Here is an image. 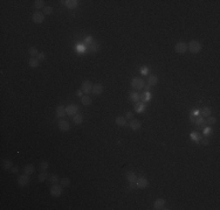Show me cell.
Wrapping results in <instances>:
<instances>
[{
  "mask_svg": "<svg viewBox=\"0 0 220 210\" xmlns=\"http://www.w3.org/2000/svg\"><path fill=\"white\" fill-rule=\"evenodd\" d=\"M187 49L190 50L192 54H198L202 50V44H200V42H198V41H191L190 42V44L187 46Z\"/></svg>",
  "mask_w": 220,
  "mask_h": 210,
  "instance_id": "1",
  "label": "cell"
},
{
  "mask_svg": "<svg viewBox=\"0 0 220 210\" xmlns=\"http://www.w3.org/2000/svg\"><path fill=\"white\" fill-rule=\"evenodd\" d=\"M131 87L135 89V90H141V89L144 88V81L142 78H138L136 77L131 81Z\"/></svg>",
  "mask_w": 220,
  "mask_h": 210,
  "instance_id": "2",
  "label": "cell"
},
{
  "mask_svg": "<svg viewBox=\"0 0 220 210\" xmlns=\"http://www.w3.org/2000/svg\"><path fill=\"white\" fill-rule=\"evenodd\" d=\"M136 186H137V188H139V189L146 188L149 186L148 179H145V177H138V179L136 180Z\"/></svg>",
  "mask_w": 220,
  "mask_h": 210,
  "instance_id": "3",
  "label": "cell"
},
{
  "mask_svg": "<svg viewBox=\"0 0 220 210\" xmlns=\"http://www.w3.org/2000/svg\"><path fill=\"white\" fill-rule=\"evenodd\" d=\"M62 186H58V184H54L53 187L50 188V194L53 196H55V197H59V196H61L62 194Z\"/></svg>",
  "mask_w": 220,
  "mask_h": 210,
  "instance_id": "4",
  "label": "cell"
},
{
  "mask_svg": "<svg viewBox=\"0 0 220 210\" xmlns=\"http://www.w3.org/2000/svg\"><path fill=\"white\" fill-rule=\"evenodd\" d=\"M91 89H93V84H91L90 81H83L82 82V91L86 95L91 92Z\"/></svg>",
  "mask_w": 220,
  "mask_h": 210,
  "instance_id": "5",
  "label": "cell"
},
{
  "mask_svg": "<svg viewBox=\"0 0 220 210\" xmlns=\"http://www.w3.org/2000/svg\"><path fill=\"white\" fill-rule=\"evenodd\" d=\"M175 49L178 54H184L187 50V44L185 43V42H178V43L176 44Z\"/></svg>",
  "mask_w": 220,
  "mask_h": 210,
  "instance_id": "6",
  "label": "cell"
},
{
  "mask_svg": "<svg viewBox=\"0 0 220 210\" xmlns=\"http://www.w3.org/2000/svg\"><path fill=\"white\" fill-rule=\"evenodd\" d=\"M28 183H29V177H28V175H27V174L19 176V179H18V184L20 186V187H25V186H27Z\"/></svg>",
  "mask_w": 220,
  "mask_h": 210,
  "instance_id": "7",
  "label": "cell"
},
{
  "mask_svg": "<svg viewBox=\"0 0 220 210\" xmlns=\"http://www.w3.org/2000/svg\"><path fill=\"white\" fill-rule=\"evenodd\" d=\"M45 20V14L41 12H35L33 14V21L36 23H42Z\"/></svg>",
  "mask_w": 220,
  "mask_h": 210,
  "instance_id": "8",
  "label": "cell"
},
{
  "mask_svg": "<svg viewBox=\"0 0 220 210\" xmlns=\"http://www.w3.org/2000/svg\"><path fill=\"white\" fill-rule=\"evenodd\" d=\"M59 128L61 131H63V132H67V131H69L70 130V125H69V123L67 122V120H63V119H61L59 122Z\"/></svg>",
  "mask_w": 220,
  "mask_h": 210,
  "instance_id": "9",
  "label": "cell"
},
{
  "mask_svg": "<svg viewBox=\"0 0 220 210\" xmlns=\"http://www.w3.org/2000/svg\"><path fill=\"white\" fill-rule=\"evenodd\" d=\"M130 128H131L132 131H138L141 128V126H142V124L138 119H131V122L129 124Z\"/></svg>",
  "mask_w": 220,
  "mask_h": 210,
  "instance_id": "10",
  "label": "cell"
},
{
  "mask_svg": "<svg viewBox=\"0 0 220 210\" xmlns=\"http://www.w3.org/2000/svg\"><path fill=\"white\" fill-rule=\"evenodd\" d=\"M66 113L68 116H73V114L75 116L77 113V106H76V105H74V104L68 105V106L66 107Z\"/></svg>",
  "mask_w": 220,
  "mask_h": 210,
  "instance_id": "11",
  "label": "cell"
},
{
  "mask_svg": "<svg viewBox=\"0 0 220 210\" xmlns=\"http://www.w3.org/2000/svg\"><path fill=\"white\" fill-rule=\"evenodd\" d=\"M165 204H166V202L165 200H163V198H158L156 202H155L153 207L156 210H162V209H165Z\"/></svg>",
  "mask_w": 220,
  "mask_h": 210,
  "instance_id": "12",
  "label": "cell"
},
{
  "mask_svg": "<svg viewBox=\"0 0 220 210\" xmlns=\"http://www.w3.org/2000/svg\"><path fill=\"white\" fill-rule=\"evenodd\" d=\"M91 92L93 95H101L103 92V85L102 84H94L93 85V89H91Z\"/></svg>",
  "mask_w": 220,
  "mask_h": 210,
  "instance_id": "13",
  "label": "cell"
},
{
  "mask_svg": "<svg viewBox=\"0 0 220 210\" xmlns=\"http://www.w3.org/2000/svg\"><path fill=\"white\" fill-rule=\"evenodd\" d=\"M195 125H197V127L198 128H204L205 127V124H206V120H205V118L202 117V116H199L198 118H195Z\"/></svg>",
  "mask_w": 220,
  "mask_h": 210,
  "instance_id": "14",
  "label": "cell"
},
{
  "mask_svg": "<svg viewBox=\"0 0 220 210\" xmlns=\"http://www.w3.org/2000/svg\"><path fill=\"white\" fill-rule=\"evenodd\" d=\"M64 114H66V109H64L62 105H59V106L56 107V117L62 118Z\"/></svg>",
  "mask_w": 220,
  "mask_h": 210,
  "instance_id": "15",
  "label": "cell"
},
{
  "mask_svg": "<svg viewBox=\"0 0 220 210\" xmlns=\"http://www.w3.org/2000/svg\"><path fill=\"white\" fill-rule=\"evenodd\" d=\"M64 2V5L68 7V8H70V9H73V8H75V7L77 6V2L76 0H67V1H63Z\"/></svg>",
  "mask_w": 220,
  "mask_h": 210,
  "instance_id": "16",
  "label": "cell"
},
{
  "mask_svg": "<svg viewBox=\"0 0 220 210\" xmlns=\"http://www.w3.org/2000/svg\"><path fill=\"white\" fill-rule=\"evenodd\" d=\"M148 83H149V85H156L157 83H158V77L156 76V75H150L149 76V78H148Z\"/></svg>",
  "mask_w": 220,
  "mask_h": 210,
  "instance_id": "17",
  "label": "cell"
},
{
  "mask_svg": "<svg viewBox=\"0 0 220 210\" xmlns=\"http://www.w3.org/2000/svg\"><path fill=\"white\" fill-rule=\"evenodd\" d=\"M127 180L129 182H136V180H137V175H136L134 172H128L127 173Z\"/></svg>",
  "mask_w": 220,
  "mask_h": 210,
  "instance_id": "18",
  "label": "cell"
},
{
  "mask_svg": "<svg viewBox=\"0 0 220 210\" xmlns=\"http://www.w3.org/2000/svg\"><path fill=\"white\" fill-rule=\"evenodd\" d=\"M83 119H85V118H83V116L82 114H75L74 117H73V120H74V123L76 124V125H80V124H82V122H83Z\"/></svg>",
  "mask_w": 220,
  "mask_h": 210,
  "instance_id": "19",
  "label": "cell"
},
{
  "mask_svg": "<svg viewBox=\"0 0 220 210\" xmlns=\"http://www.w3.org/2000/svg\"><path fill=\"white\" fill-rule=\"evenodd\" d=\"M81 102H82V105H86V106H89V105H91V98L89 96H83L82 98H81Z\"/></svg>",
  "mask_w": 220,
  "mask_h": 210,
  "instance_id": "20",
  "label": "cell"
},
{
  "mask_svg": "<svg viewBox=\"0 0 220 210\" xmlns=\"http://www.w3.org/2000/svg\"><path fill=\"white\" fill-rule=\"evenodd\" d=\"M34 7H35V9H41V8H45V1H43V0H35V2H34Z\"/></svg>",
  "mask_w": 220,
  "mask_h": 210,
  "instance_id": "21",
  "label": "cell"
},
{
  "mask_svg": "<svg viewBox=\"0 0 220 210\" xmlns=\"http://www.w3.org/2000/svg\"><path fill=\"white\" fill-rule=\"evenodd\" d=\"M34 171H35V168H34L33 165H26L25 166V174L32 175V174L34 173Z\"/></svg>",
  "mask_w": 220,
  "mask_h": 210,
  "instance_id": "22",
  "label": "cell"
},
{
  "mask_svg": "<svg viewBox=\"0 0 220 210\" xmlns=\"http://www.w3.org/2000/svg\"><path fill=\"white\" fill-rule=\"evenodd\" d=\"M212 113V109L211 107H204V109L202 110V117H210Z\"/></svg>",
  "mask_w": 220,
  "mask_h": 210,
  "instance_id": "23",
  "label": "cell"
},
{
  "mask_svg": "<svg viewBox=\"0 0 220 210\" xmlns=\"http://www.w3.org/2000/svg\"><path fill=\"white\" fill-rule=\"evenodd\" d=\"M2 167H4L6 171H8V169H12V167H13L12 161H11V160H4V161H2Z\"/></svg>",
  "mask_w": 220,
  "mask_h": 210,
  "instance_id": "24",
  "label": "cell"
},
{
  "mask_svg": "<svg viewBox=\"0 0 220 210\" xmlns=\"http://www.w3.org/2000/svg\"><path fill=\"white\" fill-rule=\"evenodd\" d=\"M28 64L32 68H38V67H39V60H38V58H29Z\"/></svg>",
  "mask_w": 220,
  "mask_h": 210,
  "instance_id": "25",
  "label": "cell"
},
{
  "mask_svg": "<svg viewBox=\"0 0 220 210\" xmlns=\"http://www.w3.org/2000/svg\"><path fill=\"white\" fill-rule=\"evenodd\" d=\"M116 124L118 126H125L127 125V119L124 117H117L116 118Z\"/></svg>",
  "mask_w": 220,
  "mask_h": 210,
  "instance_id": "26",
  "label": "cell"
},
{
  "mask_svg": "<svg viewBox=\"0 0 220 210\" xmlns=\"http://www.w3.org/2000/svg\"><path fill=\"white\" fill-rule=\"evenodd\" d=\"M139 98H141V95H138L137 92H131V93H130V101H132V102H136V103H138Z\"/></svg>",
  "mask_w": 220,
  "mask_h": 210,
  "instance_id": "27",
  "label": "cell"
},
{
  "mask_svg": "<svg viewBox=\"0 0 220 210\" xmlns=\"http://www.w3.org/2000/svg\"><path fill=\"white\" fill-rule=\"evenodd\" d=\"M47 177H48V174L46 173L45 171H42L41 173L39 174V176H38V180H39L40 182H45V180H47Z\"/></svg>",
  "mask_w": 220,
  "mask_h": 210,
  "instance_id": "28",
  "label": "cell"
},
{
  "mask_svg": "<svg viewBox=\"0 0 220 210\" xmlns=\"http://www.w3.org/2000/svg\"><path fill=\"white\" fill-rule=\"evenodd\" d=\"M191 138L194 140V141H200V139H202V136H200L198 132H192L191 133Z\"/></svg>",
  "mask_w": 220,
  "mask_h": 210,
  "instance_id": "29",
  "label": "cell"
},
{
  "mask_svg": "<svg viewBox=\"0 0 220 210\" xmlns=\"http://www.w3.org/2000/svg\"><path fill=\"white\" fill-rule=\"evenodd\" d=\"M60 181H61V186H62V187H69V186H70V180L68 179V177H64V179L60 180Z\"/></svg>",
  "mask_w": 220,
  "mask_h": 210,
  "instance_id": "30",
  "label": "cell"
},
{
  "mask_svg": "<svg viewBox=\"0 0 220 210\" xmlns=\"http://www.w3.org/2000/svg\"><path fill=\"white\" fill-rule=\"evenodd\" d=\"M151 98V95L150 93L146 91L144 95H141V98H139V101H142V102H145V101H149V99Z\"/></svg>",
  "mask_w": 220,
  "mask_h": 210,
  "instance_id": "31",
  "label": "cell"
},
{
  "mask_svg": "<svg viewBox=\"0 0 220 210\" xmlns=\"http://www.w3.org/2000/svg\"><path fill=\"white\" fill-rule=\"evenodd\" d=\"M49 181L52 182V183H56V182L59 181L58 174H50V175H49Z\"/></svg>",
  "mask_w": 220,
  "mask_h": 210,
  "instance_id": "32",
  "label": "cell"
},
{
  "mask_svg": "<svg viewBox=\"0 0 220 210\" xmlns=\"http://www.w3.org/2000/svg\"><path fill=\"white\" fill-rule=\"evenodd\" d=\"M143 109H144V104H143V103H137V104L135 105V111H136V112L143 111Z\"/></svg>",
  "mask_w": 220,
  "mask_h": 210,
  "instance_id": "33",
  "label": "cell"
},
{
  "mask_svg": "<svg viewBox=\"0 0 220 210\" xmlns=\"http://www.w3.org/2000/svg\"><path fill=\"white\" fill-rule=\"evenodd\" d=\"M28 54L29 55H32V56H35V55H38V49H36V47H31L28 49Z\"/></svg>",
  "mask_w": 220,
  "mask_h": 210,
  "instance_id": "34",
  "label": "cell"
},
{
  "mask_svg": "<svg viewBox=\"0 0 220 210\" xmlns=\"http://www.w3.org/2000/svg\"><path fill=\"white\" fill-rule=\"evenodd\" d=\"M52 12H53V8H52L50 6H46L45 8H43V14L45 15H50Z\"/></svg>",
  "mask_w": 220,
  "mask_h": 210,
  "instance_id": "35",
  "label": "cell"
},
{
  "mask_svg": "<svg viewBox=\"0 0 220 210\" xmlns=\"http://www.w3.org/2000/svg\"><path fill=\"white\" fill-rule=\"evenodd\" d=\"M90 50L93 53H96L97 50H99V44H97L96 42H93V43L90 44Z\"/></svg>",
  "mask_w": 220,
  "mask_h": 210,
  "instance_id": "36",
  "label": "cell"
},
{
  "mask_svg": "<svg viewBox=\"0 0 220 210\" xmlns=\"http://www.w3.org/2000/svg\"><path fill=\"white\" fill-rule=\"evenodd\" d=\"M216 122H217V119L214 117H212V116L207 117V120H206V123L210 124V125H213V124H216Z\"/></svg>",
  "mask_w": 220,
  "mask_h": 210,
  "instance_id": "37",
  "label": "cell"
},
{
  "mask_svg": "<svg viewBox=\"0 0 220 210\" xmlns=\"http://www.w3.org/2000/svg\"><path fill=\"white\" fill-rule=\"evenodd\" d=\"M94 42V37L93 36H87L86 37V43L87 44H91Z\"/></svg>",
  "mask_w": 220,
  "mask_h": 210,
  "instance_id": "38",
  "label": "cell"
},
{
  "mask_svg": "<svg viewBox=\"0 0 220 210\" xmlns=\"http://www.w3.org/2000/svg\"><path fill=\"white\" fill-rule=\"evenodd\" d=\"M200 144L204 145V146H208V145H210V141H208V139L204 138V139H200Z\"/></svg>",
  "mask_w": 220,
  "mask_h": 210,
  "instance_id": "39",
  "label": "cell"
},
{
  "mask_svg": "<svg viewBox=\"0 0 220 210\" xmlns=\"http://www.w3.org/2000/svg\"><path fill=\"white\" fill-rule=\"evenodd\" d=\"M36 58H38V60H40V61H43L46 58V54L45 53H39V54H38Z\"/></svg>",
  "mask_w": 220,
  "mask_h": 210,
  "instance_id": "40",
  "label": "cell"
},
{
  "mask_svg": "<svg viewBox=\"0 0 220 210\" xmlns=\"http://www.w3.org/2000/svg\"><path fill=\"white\" fill-rule=\"evenodd\" d=\"M48 168V162L47 161H42L41 162V171H46Z\"/></svg>",
  "mask_w": 220,
  "mask_h": 210,
  "instance_id": "41",
  "label": "cell"
},
{
  "mask_svg": "<svg viewBox=\"0 0 220 210\" xmlns=\"http://www.w3.org/2000/svg\"><path fill=\"white\" fill-rule=\"evenodd\" d=\"M135 188H137V186H136V182H129V186H128V189L134 190Z\"/></svg>",
  "mask_w": 220,
  "mask_h": 210,
  "instance_id": "42",
  "label": "cell"
},
{
  "mask_svg": "<svg viewBox=\"0 0 220 210\" xmlns=\"http://www.w3.org/2000/svg\"><path fill=\"white\" fill-rule=\"evenodd\" d=\"M132 118H134L132 112H127V113H125V119H132Z\"/></svg>",
  "mask_w": 220,
  "mask_h": 210,
  "instance_id": "43",
  "label": "cell"
},
{
  "mask_svg": "<svg viewBox=\"0 0 220 210\" xmlns=\"http://www.w3.org/2000/svg\"><path fill=\"white\" fill-rule=\"evenodd\" d=\"M211 127H207V128H204V134H205V136H208V134L211 133Z\"/></svg>",
  "mask_w": 220,
  "mask_h": 210,
  "instance_id": "44",
  "label": "cell"
},
{
  "mask_svg": "<svg viewBox=\"0 0 220 210\" xmlns=\"http://www.w3.org/2000/svg\"><path fill=\"white\" fill-rule=\"evenodd\" d=\"M148 72H149V68H146V67H143V69H142V74L146 75Z\"/></svg>",
  "mask_w": 220,
  "mask_h": 210,
  "instance_id": "45",
  "label": "cell"
},
{
  "mask_svg": "<svg viewBox=\"0 0 220 210\" xmlns=\"http://www.w3.org/2000/svg\"><path fill=\"white\" fill-rule=\"evenodd\" d=\"M18 172H19L18 166H17V167H12V173H13V174H17Z\"/></svg>",
  "mask_w": 220,
  "mask_h": 210,
  "instance_id": "46",
  "label": "cell"
},
{
  "mask_svg": "<svg viewBox=\"0 0 220 210\" xmlns=\"http://www.w3.org/2000/svg\"><path fill=\"white\" fill-rule=\"evenodd\" d=\"M190 120H191V123H192V124H194V123H195V118H194V116H191V117H190Z\"/></svg>",
  "mask_w": 220,
  "mask_h": 210,
  "instance_id": "47",
  "label": "cell"
},
{
  "mask_svg": "<svg viewBox=\"0 0 220 210\" xmlns=\"http://www.w3.org/2000/svg\"><path fill=\"white\" fill-rule=\"evenodd\" d=\"M81 95H82V92H81V91H77V96H78V97H82Z\"/></svg>",
  "mask_w": 220,
  "mask_h": 210,
  "instance_id": "48",
  "label": "cell"
}]
</instances>
